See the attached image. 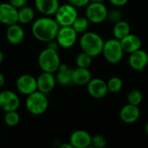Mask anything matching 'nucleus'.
Returning <instances> with one entry per match:
<instances>
[{"label": "nucleus", "instance_id": "nucleus-1", "mask_svg": "<svg viewBox=\"0 0 148 148\" xmlns=\"http://www.w3.org/2000/svg\"><path fill=\"white\" fill-rule=\"evenodd\" d=\"M60 25L56 19L49 16H42L35 20L31 26L33 36L42 42H48L56 39Z\"/></svg>", "mask_w": 148, "mask_h": 148}, {"label": "nucleus", "instance_id": "nucleus-2", "mask_svg": "<svg viewBox=\"0 0 148 148\" xmlns=\"http://www.w3.org/2000/svg\"><path fill=\"white\" fill-rule=\"evenodd\" d=\"M104 41L97 33L86 31L82 33L80 38V46L83 52L90 55L92 57L98 56L102 53Z\"/></svg>", "mask_w": 148, "mask_h": 148}, {"label": "nucleus", "instance_id": "nucleus-3", "mask_svg": "<svg viewBox=\"0 0 148 148\" xmlns=\"http://www.w3.org/2000/svg\"><path fill=\"white\" fill-rule=\"evenodd\" d=\"M37 62L39 68L43 72L54 74L57 71L61 64V59L57 50L46 47L40 52L37 58Z\"/></svg>", "mask_w": 148, "mask_h": 148}, {"label": "nucleus", "instance_id": "nucleus-4", "mask_svg": "<svg viewBox=\"0 0 148 148\" xmlns=\"http://www.w3.org/2000/svg\"><path fill=\"white\" fill-rule=\"evenodd\" d=\"M25 107L29 113L33 115L43 114L49 107V101L46 94L38 90L27 95L25 101Z\"/></svg>", "mask_w": 148, "mask_h": 148}, {"label": "nucleus", "instance_id": "nucleus-5", "mask_svg": "<svg viewBox=\"0 0 148 148\" xmlns=\"http://www.w3.org/2000/svg\"><path fill=\"white\" fill-rule=\"evenodd\" d=\"M124 50L121 47L120 40L116 38L109 39L104 42L102 54L105 59L110 63H118L122 60Z\"/></svg>", "mask_w": 148, "mask_h": 148}, {"label": "nucleus", "instance_id": "nucleus-6", "mask_svg": "<svg viewBox=\"0 0 148 148\" xmlns=\"http://www.w3.org/2000/svg\"><path fill=\"white\" fill-rule=\"evenodd\" d=\"M55 16L56 21L60 26H71L78 16V12L76 7L70 3H66L59 6Z\"/></svg>", "mask_w": 148, "mask_h": 148}, {"label": "nucleus", "instance_id": "nucleus-7", "mask_svg": "<svg viewBox=\"0 0 148 148\" xmlns=\"http://www.w3.org/2000/svg\"><path fill=\"white\" fill-rule=\"evenodd\" d=\"M77 32L72 26H60L56 36L59 47L69 49L73 47L77 41Z\"/></svg>", "mask_w": 148, "mask_h": 148}, {"label": "nucleus", "instance_id": "nucleus-8", "mask_svg": "<svg viewBox=\"0 0 148 148\" xmlns=\"http://www.w3.org/2000/svg\"><path fill=\"white\" fill-rule=\"evenodd\" d=\"M108 10L103 3H89L86 9V17L89 22L101 23L108 18Z\"/></svg>", "mask_w": 148, "mask_h": 148}, {"label": "nucleus", "instance_id": "nucleus-9", "mask_svg": "<svg viewBox=\"0 0 148 148\" xmlns=\"http://www.w3.org/2000/svg\"><path fill=\"white\" fill-rule=\"evenodd\" d=\"M20 106L18 95L11 90H3L0 93V108L4 112L16 111Z\"/></svg>", "mask_w": 148, "mask_h": 148}, {"label": "nucleus", "instance_id": "nucleus-10", "mask_svg": "<svg viewBox=\"0 0 148 148\" xmlns=\"http://www.w3.org/2000/svg\"><path fill=\"white\" fill-rule=\"evenodd\" d=\"M16 86L19 93L24 95H29L37 90L36 78L31 75L23 74L17 78Z\"/></svg>", "mask_w": 148, "mask_h": 148}, {"label": "nucleus", "instance_id": "nucleus-11", "mask_svg": "<svg viewBox=\"0 0 148 148\" xmlns=\"http://www.w3.org/2000/svg\"><path fill=\"white\" fill-rule=\"evenodd\" d=\"M18 9L10 3H0V23L9 26L18 23L17 20Z\"/></svg>", "mask_w": 148, "mask_h": 148}, {"label": "nucleus", "instance_id": "nucleus-12", "mask_svg": "<svg viewBox=\"0 0 148 148\" xmlns=\"http://www.w3.org/2000/svg\"><path fill=\"white\" fill-rule=\"evenodd\" d=\"M88 94L95 99H101L108 93L107 82L101 78H92L87 84Z\"/></svg>", "mask_w": 148, "mask_h": 148}, {"label": "nucleus", "instance_id": "nucleus-13", "mask_svg": "<svg viewBox=\"0 0 148 148\" xmlns=\"http://www.w3.org/2000/svg\"><path fill=\"white\" fill-rule=\"evenodd\" d=\"M56 82V77L53 73L42 71L36 78L37 90L47 95L54 89Z\"/></svg>", "mask_w": 148, "mask_h": 148}, {"label": "nucleus", "instance_id": "nucleus-14", "mask_svg": "<svg viewBox=\"0 0 148 148\" xmlns=\"http://www.w3.org/2000/svg\"><path fill=\"white\" fill-rule=\"evenodd\" d=\"M147 64L148 54L147 53V51L140 49L130 54L129 65L133 69L141 72L145 69Z\"/></svg>", "mask_w": 148, "mask_h": 148}, {"label": "nucleus", "instance_id": "nucleus-15", "mask_svg": "<svg viewBox=\"0 0 148 148\" xmlns=\"http://www.w3.org/2000/svg\"><path fill=\"white\" fill-rule=\"evenodd\" d=\"M69 143L74 148H87L91 146L92 136L84 130H76L69 137Z\"/></svg>", "mask_w": 148, "mask_h": 148}, {"label": "nucleus", "instance_id": "nucleus-16", "mask_svg": "<svg viewBox=\"0 0 148 148\" xmlns=\"http://www.w3.org/2000/svg\"><path fill=\"white\" fill-rule=\"evenodd\" d=\"M140 115V111L138 106L132 105L130 103H127L122 108L120 112V118L121 120L127 123V124H133L136 122Z\"/></svg>", "mask_w": 148, "mask_h": 148}, {"label": "nucleus", "instance_id": "nucleus-17", "mask_svg": "<svg viewBox=\"0 0 148 148\" xmlns=\"http://www.w3.org/2000/svg\"><path fill=\"white\" fill-rule=\"evenodd\" d=\"M5 36H6L7 41L10 44L17 45L23 41L25 33H24L23 27L16 23L8 26Z\"/></svg>", "mask_w": 148, "mask_h": 148}, {"label": "nucleus", "instance_id": "nucleus-18", "mask_svg": "<svg viewBox=\"0 0 148 148\" xmlns=\"http://www.w3.org/2000/svg\"><path fill=\"white\" fill-rule=\"evenodd\" d=\"M58 0H35L36 9L44 16H53L59 8Z\"/></svg>", "mask_w": 148, "mask_h": 148}, {"label": "nucleus", "instance_id": "nucleus-19", "mask_svg": "<svg viewBox=\"0 0 148 148\" xmlns=\"http://www.w3.org/2000/svg\"><path fill=\"white\" fill-rule=\"evenodd\" d=\"M121 47L126 53H133L140 49H141V40L140 38L134 34H128L125 37H123L121 40H120Z\"/></svg>", "mask_w": 148, "mask_h": 148}, {"label": "nucleus", "instance_id": "nucleus-20", "mask_svg": "<svg viewBox=\"0 0 148 148\" xmlns=\"http://www.w3.org/2000/svg\"><path fill=\"white\" fill-rule=\"evenodd\" d=\"M92 79L91 72L87 68H80L72 70V82L78 86L87 85Z\"/></svg>", "mask_w": 148, "mask_h": 148}, {"label": "nucleus", "instance_id": "nucleus-21", "mask_svg": "<svg viewBox=\"0 0 148 148\" xmlns=\"http://www.w3.org/2000/svg\"><path fill=\"white\" fill-rule=\"evenodd\" d=\"M72 70L70 69L66 63L60 64L57 73L56 75V81L58 84L62 86H69L72 84Z\"/></svg>", "mask_w": 148, "mask_h": 148}, {"label": "nucleus", "instance_id": "nucleus-22", "mask_svg": "<svg viewBox=\"0 0 148 148\" xmlns=\"http://www.w3.org/2000/svg\"><path fill=\"white\" fill-rule=\"evenodd\" d=\"M130 33H131V27L127 22L121 20L114 23L113 29V35L114 38L118 40H121L123 37H125Z\"/></svg>", "mask_w": 148, "mask_h": 148}, {"label": "nucleus", "instance_id": "nucleus-23", "mask_svg": "<svg viewBox=\"0 0 148 148\" xmlns=\"http://www.w3.org/2000/svg\"><path fill=\"white\" fill-rule=\"evenodd\" d=\"M35 18V10L30 6H23L18 9L17 20L21 24H27L31 23Z\"/></svg>", "mask_w": 148, "mask_h": 148}, {"label": "nucleus", "instance_id": "nucleus-24", "mask_svg": "<svg viewBox=\"0 0 148 148\" xmlns=\"http://www.w3.org/2000/svg\"><path fill=\"white\" fill-rule=\"evenodd\" d=\"M71 26L77 33H84L88 29L89 21L86 16H77Z\"/></svg>", "mask_w": 148, "mask_h": 148}, {"label": "nucleus", "instance_id": "nucleus-25", "mask_svg": "<svg viewBox=\"0 0 148 148\" xmlns=\"http://www.w3.org/2000/svg\"><path fill=\"white\" fill-rule=\"evenodd\" d=\"M92 62H93V57L90 55H88L83 51L82 53H80L76 56V59H75V63H76L77 67H80V68L88 69L91 66Z\"/></svg>", "mask_w": 148, "mask_h": 148}, {"label": "nucleus", "instance_id": "nucleus-26", "mask_svg": "<svg viewBox=\"0 0 148 148\" xmlns=\"http://www.w3.org/2000/svg\"><path fill=\"white\" fill-rule=\"evenodd\" d=\"M3 121L9 127H15L20 121V115L16 112V110L5 112V114L3 117Z\"/></svg>", "mask_w": 148, "mask_h": 148}, {"label": "nucleus", "instance_id": "nucleus-27", "mask_svg": "<svg viewBox=\"0 0 148 148\" xmlns=\"http://www.w3.org/2000/svg\"><path fill=\"white\" fill-rule=\"evenodd\" d=\"M107 84H108V92H111V93H118L119 91L122 89V87H123V82L118 76H114L110 78L108 82H107Z\"/></svg>", "mask_w": 148, "mask_h": 148}, {"label": "nucleus", "instance_id": "nucleus-28", "mask_svg": "<svg viewBox=\"0 0 148 148\" xmlns=\"http://www.w3.org/2000/svg\"><path fill=\"white\" fill-rule=\"evenodd\" d=\"M142 100H143L142 93L138 89H133L127 95V102L132 105L139 106L142 102Z\"/></svg>", "mask_w": 148, "mask_h": 148}, {"label": "nucleus", "instance_id": "nucleus-29", "mask_svg": "<svg viewBox=\"0 0 148 148\" xmlns=\"http://www.w3.org/2000/svg\"><path fill=\"white\" fill-rule=\"evenodd\" d=\"M108 144V140L107 139L101 134H97L95 135L94 137H92V143L91 145L95 148H104L106 147Z\"/></svg>", "mask_w": 148, "mask_h": 148}, {"label": "nucleus", "instance_id": "nucleus-30", "mask_svg": "<svg viewBox=\"0 0 148 148\" xmlns=\"http://www.w3.org/2000/svg\"><path fill=\"white\" fill-rule=\"evenodd\" d=\"M108 18L112 23H117L121 20H122V12L120 11L118 9H113L112 10L108 11ZM107 18V19H108Z\"/></svg>", "mask_w": 148, "mask_h": 148}, {"label": "nucleus", "instance_id": "nucleus-31", "mask_svg": "<svg viewBox=\"0 0 148 148\" xmlns=\"http://www.w3.org/2000/svg\"><path fill=\"white\" fill-rule=\"evenodd\" d=\"M68 1L69 3L72 4L75 7H84L90 3V0H68Z\"/></svg>", "mask_w": 148, "mask_h": 148}, {"label": "nucleus", "instance_id": "nucleus-32", "mask_svg": "<svg viewBox=\"0 0 148 148\" xmlns=\"http://www.w3.org/2000/svg\"><path fill=\"white\" fill-rule=\"evenodd\" d=\"M28 0H9V3L10 4H12L14 7H16V9H20L23 6L26 5Z\"/></svg>", "mask_w": 148, "mask_h": 148}, {"label": "nucleus", "instance_id": "nucleus-33", "mask_svg": "<svg viewBox=\"0 0 148 148\" xmlns=\"http://www.w3.org/2000/svg\"><path fill=\"white\" fill-rule=\"evenodd\" d=\"M113 5L116 6V7H121V6H124L125 4L127 3L128 0H108Z\"/></svg>", "mask_w": 148, "mask_h": 148}, {"label": "nucleus", "instance_id": "nucleus-34", "mask_svg": "<svg viewBox=\"0 0 148 148\" xmlns=\"http://www.w3.org/2000/svg\"><path fill=\"white\" fill-rule=\"evenodd\" d=\"M47 48H49V49L57 50L58 48H59V45H58L57 42L56 41V39H54V40H51V41H49V42H47Z\"/></svg>", "mask_w": 148, "mask_h": 148}, {"label": "nucleus", "instance_id": "nucleus-35", "mask_svg": "<svg viewBox=\"0 0 148 148\" xmlns=\"http://www.w3.org/2000/svg\"><path fill=\"white\" fill-rule=\"evenodd\" d=\"M4 83H5V78L3 76V75L0 72V88L4 85Z\"/></svg>", "mask_w": 148, "mask_h": 148}, {"label": "nucleus", "instance_id": "nucleus-36", "mask_svg": "<svg viewBox=\"0 0 148 148\" xmlns=\"http://www.w3.org/2000/svg\"><path fill=\"white\" fill-rule=\"evenodd\" d=\"M60 148H74L72 147V145L69 142V143H63L60 146Z\"/></svg>", "mask_w": 148, "mask_h": 148}, {"label": "nucleus", "instance_id": "nucleus-37", "mask_svg": "<svg viewBox=\"0 0 148 148\" xmlns=\"http://www.w3.org/2000/svg\"><path fill=\"white\" fill-rule=\"evenodd\" d=\"M3 59H4V55H3V53L0 50V64L3 62Z\"/></svg>", "mask_w": 148, "mask_h": 148}, {"label": "nucleus", "instance_id": "nucleus-38", "mask_svg": "<svg viewBox=\"0 0 148 148\" xmlns=\"http://www.w3.org/2000/svg\"><path fill=\"white\" fill-rule=\"evenodd\" d=\"M90 2H93V3H103L104 0H90Z\"/></svg>", "mask_w": 148, "mask_h": 148}, {"label": "nucleus", "instance_id": "nucleus-39", "mask_svg": "<svg viewBox=\"0 0 148 148\" xmlns=\"http://www.w3.org/2000/svg\"><path fill=\"white\" fill-rule=\"evenodd\" d=\"M146 132H147V134L148 135V122L147 123V126H146Z\"/></svg>", "mask_w": 148, "mask_h": 148}]
</instances>
